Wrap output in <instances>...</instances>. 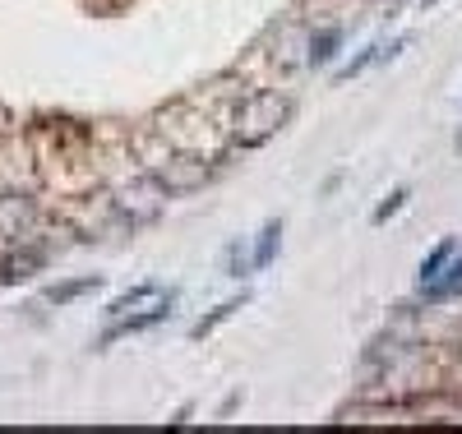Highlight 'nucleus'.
<instances>
[{"mask_svg": "<svg viewBox=\"0 0 462 434\" xmlns=\"http://www.w3.org/2000/svg\"><path fill=\"white\" fill-rule=\"evenodd\" d=\"M171 314V291L167 296H158L152 300V309H143V314H125V319H116L106 333H102V342H116V337H130V333H148L152 324H162Z\"/></svg>", "mask_w": 462, "mask_h": 434, "instance_id": "obj_1", "label": "nucleus"}, {"mask_svg": "<svg viewBox=\"0 0 462 434\" xmlns=\"http://www.w3.org/2000/svg\"><path fill=\"white\" fill-rule=\"evenodd\" d=\"M152 296H162L158 282H143V287H134V291H125V296H116L106 314H111V319H125V314H134V309H139L143 300H152Z\"/></svg>", "mask_w": 462, "mask_h": 434, "instance_id": "obj_2", "label": "nucleus"}, {"mask_svg": "<svg viewBox=\"0 0 462 434\" xmlns=\"http://www.w3.org/2000/svg\"><path fill=\"white\" fill-rule=\"evenodd\" d=\"M457 254V241H439L430 254H426V263H420V287H430L435 278H439V272L448 268V259Z\"/></svg>", "mask_w": 462, "mask_h": 434, "instance_id": "obj_3", "label": "nucleus"}, {"mask_svg": "<svg viewBox=\"0 0 462 434\" xmlns=\"http://www.w3.org/2000/svg\"><path fill=\"white\" fill-rule=\"evenodd\" d=\"M420 291H426V300L430 305H439V300H453V296H462V259L448 268V278H435L430 287H420Z\"/></svg>", "mask_w": 462, "mask_h": 434, "instance_id": "obj_4", "label": "nucleus"}, {"mask_svg": "<svg viewBox=\"0 0 462 434\" xmlns=\"http://www.w3.org/2000/svg\"><path fill=\"white\" fill-rule=\"evenodd\" d=\"M278 245H282V222H268L259 231V245H254V268H268L278 259Z\"/></svg>", "mask_w": 462, "mask_h": 434, "instance_id": "obj_5", "label": "nucleus"}, {"mask_svg": "<svg viewBox=\"0 0 462 434\" xmlns=\"http://www.w3.org/2000/svg\"><path fill=\"white\" fill-rule=\"evenodd\" d=\"M337 47H342V28H328V32H319L315 42H310V65H328V60L337 56Z\"/></svg>", "mask_w": 462, "mask_h": 434, "instance_id": "obj_6", "label": "nucleus"}, {"mask_svg": "<svg viewBox=\"0 0 462 434\" xmlns=\"http://www.w3.org/2000/svg\"><path fill=\"white\" fill-rule=\"evenodd\" d=\"M241 305H245V291H241V296H231V300H222V305H217V309L208 314V319H199V324H195V337H204V333H213V328H217L222 319H231V314H236Z\"/></svg>", "mask_w": 462, "mask_h": 434, "instance_id": "obj_7", "label": "nucleus"}, {"mask_svg": "<svg viewBox=\"0 0 462 434\" xmlns=\"http://www.w3.org/2000/svg\"><path fill=\"white\" fill-rule=\"evenodd\" d=\"M102 287V278H79V282H65V287H51L47 291V300L51 305H65V300H74V296H84V291H97Z\"/></svg>", "mask_w": 462, "mask_h": 434, "instance_id": "obj_8", "label": "nucleus"}, {"mask_svg": "<svg viewBox=\"0 0 462 434\" xmlns=\"http://www.w3.org/2000/svg\"><path fill=\"white\" fill-rule=\"evenodd\" d=\"M222 263H226V278H241L245 268H254V263H245V254H241V241H231V245L222 250Z\"/></svg>", "mask_w": 462, "mask_h": 434, "instance_id": "obj_9", "label": "nucleus"}, {"mask_svg": "<svg viewBox=\"0 0 462 434\" xmlns=\"http://www.w3.org/2000/svg\"><path fill=\"white\" fill-rule=\"evenodd\" d=\"M402 204H407V189H393L389 199H383V204L374 208V217H370V222H374V226H383V222H389V217H393V213H398Z\"/></svg>", "mask_w": 462, "mask_h": 434, "instance_id": "obj_10", "label": "nucleus"}, {"mask_svg": "<svg viewBox=\"0 0 462 434\" xmlns=\"http://www.w3.org/2000/svg\"><path fill=\"white\" fill-rule=\"evenodd\" d=\"M374 56H379V47H365V51H361L352 65H346V69H337V84H346V78H356L361 69H370V65H374Z\"/></svg>", "mask_w": 462, "mask_h": 434, "instance_id": "obj_11", "label": "nucleus"}, {"mask_svg": "<svg viewBox=\"0 0 462 434\" xmlns=\"http://www.w3.org/2000/svg\"><path fill=\"white\" fill-rule=\"evenodd\" d=\"M426 5H435V0H426Z\"/></svg>", "mask_w": 462, "mask_h": 434, "instance_id": "obj_12", "label": "nucleus"}]
</instances>
